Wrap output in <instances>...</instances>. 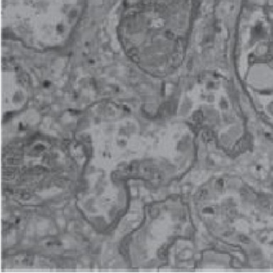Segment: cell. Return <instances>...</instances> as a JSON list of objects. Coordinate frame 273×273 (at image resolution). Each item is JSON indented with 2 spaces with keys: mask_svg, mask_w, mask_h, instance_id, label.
Returning <instances> with one entry per match:
<instances>
[{
  "mask_svg": "<svg viewBox=\"0 0 273 273\" xmlns=\"http://www.w3.org/2000/svg\"><path fill=\"white\" fill-rule=\"evenodd\" d=\"M85 0H13L7 12L19 28L35 35L64 37L83 13Z\"/></svg>",
  "mask_w": 273,
  "mask_h": 273,
  "instance_id": "cell-1",
  "label": "cell"
},
{
  "mask_svg": "<svg viewBox=\"0 0 273 273\" xmlns=\"http://www.w3.org/2000/svg\"><path fill=\"white\" fill-rule=\"evenodd\" d=\"M207 195H208V190L206 188H202L199 191L198 196H199L200 200H204L207 196Z\"/></svg>",
  "mask_w": 273,
  "mask_h": 273,
  "instance_id": "cell-2",
  "label": "cell"
},
{
  "mask_svg": "<svg viewBox=\"0 0 273 273\" xmlns=\"http://www.w3.org/2000/svg\"><path fill=\"white\" fill-rule=\"evenodd\" d=\"M239 241L242 243V244H248L251 243V239L249 237H248L247 235H240L239 236Z\"/></svg>",
  "mask_w": 273,
  "mask_h": 273,
  "instance_id": "cell-3",
  "label": "cell"
},
{
  "mask_svg": "<svg viewBox=\"0 0 273 273\" xmlns=\"http://www.w3.org/2000/svg\"><path fill=\"white\" fill-rule=\"evenodd\" d=\"M215 188L220 190V189H222V188L224 187V181L223 179H218V180L215 181Z\"/></svg>",
  "mask_w": 273,
  "mask_h": 273,
  "instance_id": "cell-4",
  "label": "cell"
},
{
  "mask_svg": "<svg viewBox=\"0 0 273 273\" xmlns=\"http://www.w3.org/2000/svg\"><path fill=\"white\" fill-rule=\"evenodd\" d=\"M235 152H242L243 150L244 149V143H243V142H239L235 146Z\"/></svg>",
  "mask_w": 273,
  "mask_h": 273,
  "instance_id": "cell-5",
  "label": "cell"
},
{
  "mask_svg": "<svg viewBox=\"0 0 273 273\" xmlns=\"http://www.w3.org/2000/svg\"><path fill=\"white\" fill-rule=\"evenodd\" d=\"M211 138V135L210 133H206V134H204V139L205 141H208V140H210Z\"/></svg>",
  "mask_w": 273,
  "mask_h": 273,
  "instance_id": "cell-6",
  "label": "cell"
},
{
  "mask_svg": "<svg viewBox=\"0 0 273 273\" xmlns=\"http://www.w3.org/2000/svg\"><path fill=\"white\" fill-rule=\"evenodd\" d=\"M204 211L205 213H213V209H211V207H206L204 208Z\"/></svg>",
  "mask_w": 273,
  "mask_h": 273,
  "instance_id": "cell-7",
  "label": "cell"
},
{
  "mask_svg": "<svg viewBox=\"0 0 273 273\" xmlns=\"http://www.w3.org/2000/svg\"><path fill=\"white\" fill-rule=\"evenodd\" d=\"M256 169H257V170H260V169H261V167H260V166H257V167H256Z\"/></svg>",
  "mask_w": 273,
  "mask_h": 273,
  "instance_id": "cell-8",
  "label": "cell"
}]
</instances>
